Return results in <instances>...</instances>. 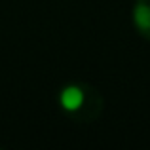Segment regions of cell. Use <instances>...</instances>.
Wrapping results in <instances>:
<instances>
[{
  "instance_id": "1",
  "label": "cell",
  "mask_w": 150,
  "mask_h": 150,
  "mask_svg": "<svg viewBox=\"0 0 150 150\" xmlns=\"http://www.w3.org/2000/svg\"><path fill=\"white\" fill-rule=\"evenodd\" d=\"M57 101L61 108L74 122H80V124L95 122L105 108V99L99 93V89L84 82H74V84L65 86L59 91Z\"/></svg>"
},
{
  "instance_id": "2",
  "label": "cell",
  "mask_w": 150,
  "mask_h": 150,
  "mask_svg": "<svg viewBox=\"0 0 150 150\" xmlns=\"http://www.w3.org/2000/svg\"><path fill=\"white\" fill-rule=\"evenodd\" d=\"M131 19L137 33L150 42V0H135Z\"/></svg>"
}]
</instances>
